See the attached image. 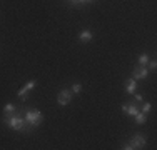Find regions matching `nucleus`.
Segmentation results:
<instances>
[{
  "instance_id": "obj_5",
  "label": "nucleus",
  "mask_w": 157,
  "mask_h": 150,
  "mask_svg": "<svg viewBox=\"0 0 157 150\" xmlns=\"http://www.w3.org/2000/svg\"><path fill=\"white\" fill-rule=\"evenodd\" d=\"M147 75H149V70H147V67H144V65H139V67H136V69H134L132 78H134V80H144V78H147Z\"/></svg>"
},
{
  "instance_id": "obj_16",
  "label": "nucleus",
  "mask_w": 157,
  "mask_h": 150,
  "mask_svg": "<svg viewBox=\"0 0 157 150\" xmlns=\"http://www.w3.org/2000/svg\"><path fill=\"white\" fill-rule=\"evenodd\" d=\"M122 148H124V150H134V147H132V144H130V142H127Z\"/></svg>"
},
{
  "instance_id": "obj_1",
  "label": "nucleus",
  "mask_w": 157,
  "mask_h": 150,
  "mask_svg": "<svg viewBox=\"0 0 157 150\" xmlns=\"http://www.w3.org/2000/svg\"><path fill=\"white\" fill-rule=\"evenodd\" d=\"M3 122H5L10 129H13V130H18V132H29L27 127H25V123H27V122H25V118L22 117V115H18V114H12V115L3 117Z\"/></svg>"
},
{
  "instance_id": "obj_6",
  "label": "nucleus",
  "mask_w": 157,
  "mask_h": 150,
  "mask_svg": "<svg viewBox=\"0 0 157 150\" xmlns=\"http://www.w3.org/2000/svg\"><path fill=\"white\" fill-rule=\"evenodd\" d=\"M122 112H124V114H127V115H130V117H134V115L137 114V112H139V108H137V105L134 103V102H129V103H124L122 105Z\"/></svg>"
},
{
  "instance_id": "obj_10",
  "label": "nucleus",
  "mask_w": 157,
  "mask_h": 150,
  "mask_svg": "<svg viewBox=\"0 0 157 150\" xmlns=\"http://www.w3.org/2000/svg\"><path fill=\"white\" fill-rule=\"evenodd\" d=\"M15 114V105L13 103H5V107H3V117H7V115H12Z\"/></svg>"
},
{
  "instance_id": "obj_15",
  "label": "nucleus",
  "mask_w": 157,
  "mask_h": 150,
  "mask_svg": "<svg viewBox=\"0 0 157 150\" xmlns=\"http://www.w3.org/2000/svg\"><path fill=\"white\" fill-rule=\"evenodd\" d=\"M149 69H151V70L157 69V62H155V60H149Z\"/></svg>"
},
{
  "instance_id": "obj_8",
  "label": "nucleus",
  "mask_w": 157,
  "mask_h": 150,
  "mask_svg": "<svg viewBox=\"0 0 157 150\" xmlns=\"http://www.w3.org/2000/svg\"><path fill=\"white\" fill-rule=\"evenodd\" d=\"M78 40H80L82 43H89L90 40H94V33H92L90 30H82V32L78 33Z\"/></svg>"
},
{
  "instance_id": "obj_7",
  "label": "nucleus",
  "mask_w": 157,
  "mask_h": 150,
  "mask_svg": "<svg viewBox=\"0 0 157 150\" xmlns=\"http://www.w3.org/2000/svg\"><path fill=\"white\" fill-rule=\"evenodd\" d=\"M130 144H132V147L136 148V150L137 148H142L145 145V137H144V135H140V133H136L132 137V140H130Z\"/></svg>"
},
{
  "instance_id": "obj_14",
  "label": "nucleus",
  "mask_w": 157,
  "mask_h": 150,
  "mask_svg": "<svg viewBox=\"0 0 157 150\" xmlns=\"http://www.w3.org/2000/svg\"><path fill=\"white\" fill-rule=\"evenodd\" d=\"M72 92H74V93H78V92H82V85H80V84H74V87H72Z\"/></svg>"
},
{
  "instance_id": "obj_12",
  "label": "nucleus",
  "mask_w": 157,
  "mask_h": 150,
  "mask_svg": "<svg viewBox=\"0 0 157 150\" xmlns=\"http://www.w3.org/2000/svg\"><path fill=\"white\" fill-rule=\"evenodd\" d=\"M147 63H149V55L147 54H140L139 55V65L147 67Z\"/></svg>"
},
{
  "instance_id": "obj_2",
  "label": "nucleus",
  "mask_w": 157,
  "mask_h": 150,
  "mask_svg": "<svg viewBox=\"0 0 157 150\" xmlns=\"http://www.w3.org/2000/svg\"><path fill=\"white\" fill-rule=\"evenodd\" d=\"M25 122H27V125H30L32 129H35V127H39L40 123L44 122V114L39 110H27V114H25Z\"/></svg>"
},
{
  "instance_id": "obj_19",
  "label": "nucleus",
  "mask_w": 157,
  "mask_h": 150,
  "mask_svg": "<svg viewBox=\"0 0 157 150\" xmlns=\"http://www.w3.org/2000/svg\"><path fill=\"white\" fill-rule=\"evenodd\" d=\"M89 2H95V0H87V3H89Z\"/></svg>"
},
{
  "instance_id": "obj_17",
  "label": "nucleus",
  "mask_w": 157,
  "mask_h": 150,
  "mask_svg": "<svg viewBox=\"0 0 157 150\" xmlns=\"http://www.w3.org/2000/svg\"><path fill=\"white\" fill-rule=\"evenodd\" d=\"M132 95L136 97V100H137V102H142V95H140V93H132Z\"/></svg>"
},
{
  "instance_id": "obj_18",
  "label": "nucleus",
  "mask_w": 157,
  "mask_h": 150,
  "mask_svg": "<svg viewBox=\"0 0 157 150\" xmlns=\"http://www.w3.org/2000/svg\"><path fill=\"white\" fill-rule=\"evenodd\" d=\"M74 3H87V0H72Z\"/></svg>"
},
{
  "instance_id": "obj_13",
  "label": "nucleus",
  "mask_w": 157,
  "mask_h": 150,
  "mask_svg": "<svg viewBox=\"0 0 157 150\" xmlns=\"http://www.w3.org/2000/svg\"><path fill=\"white\" fill-rule=\"evenodd\" d=\"M151 108H152V105L151 103H142V114H145V115H147L149 114V112H151Z\"/></svg>"
},
{
  "instance_id": "obj_4",
  "label": "nucleus",
  "mask_w": 157,
  "mask_h": 150,
  "mask_svg": "<svg viewBox=\"0 0 157 150\" xmlns=\"http://www.w3.org/2000/svg\"><path fill=\"white\" fill-rule=\"evenodd\" d=\"M70 100H72V92H70V90L63 88V90H60V92H59V97H57L59 105H69Z\"/></svg>"
},
{
  "instance_id": "obj_3",
  "label": "nucleus",
  "mask_w": 157,
  "mask_h": 150,
  "mask_svg": "<svg viewBox=\"0 0 157 150\" xmlns=\"http://www.w3.org/2000/svg\"><path fill=\"white\" fill-rule=\"evenodd\" d=\"M35 84H37L35 80H29V84H25L24 87H22L20 90H18V93H17V95H18V99H20L22 102H25V100H27L29 92H30V90H32L33 87H35Z\"/></svg>"
},
{
  "instance_id": "obj_11",
  "label": "nucleus",
  "mask_w": 157,
  "mask_h": 150,
  "mask_svg": "<svg viewBox=\"0 0 157 150\" xmlns=\"http://www.w3.org/2000/svg\"><path fill=\"white\" fill-rule=\"evenodd\" d=\"M134 120H136L137 125H144V123H145V114H142V112H137V114L134 115Z\"/></svg>"
},
{
  "instance_id": "obj_9",
  "label": "nucleus",
  "mask_w": 157,
  "mask_h": 150,
  "mask_svg": "<svg viewBox=\"0 0 157 150\" xmlns=\"http://www.w3.org/2000/svg\"><path fill=\"white\" fill-rule=\"evenodd\" d=\"M125 90H127V93H136L137 82L134 80V78H129V80H127V85H125Z\"/></svg>"
}]
</instances>
